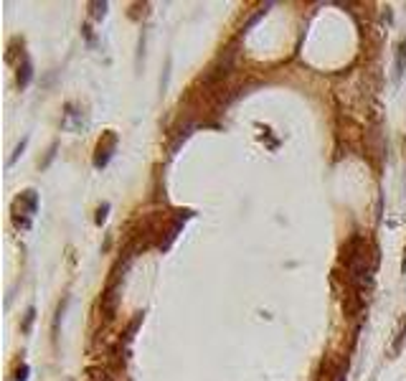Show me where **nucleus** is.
<instances>
[{"mask_svg": "<svg viewBox=\"0 0 406 381\" xmlns=\"http://www.w3.org/2000/svg\"><path fill=\"white\" fill-rule=\"evenodd\" d=\"M107 211H109V206L104 204V206H102V208H99V214H97V224H102V221H104V219H107Z\"/></svg>", "mask_w": 406, "mask_h": 381, "instance_id": "nucleus-4", "label": "nucleus"}, {"mask_svg": "<svg viewBox=\"0 0 406 381\" xmlns=\"http://www.w3.org/2000/svg\"><path fill=\"white\" fill-rule=\"evenodd\" d=\"M335 381H345V371H340V374H338V376H335Z\"/></svg>", "mask_w": 406, "mask_h": 381, "instance_id": "nucleus-6", "label": "nucleus"}, {"mask_svg": "<svg viewBox=\"0 0 406 381\" xmlns=\"http://www.w3.org/2000/svg\"><path fill=\"white\" fill-rule=\"evenodd\" d=\"M401 270H404V275H406V257H404V264H401Z\"/></svg>", "mask_w": 406, "mask_h": 381, "instance_id": "nucleus-7", "label": "nucleus"}, {"mask_svg": "<svg viewBox=\"0 0 406 381\" xmlns=\"http://www.w3.org/2000/svg\"><path fill=\"white\" fill-rule=\"evenodd\" d=\"M31 82V61H23V69H18V87H26Z\"/></svg>", "mask_w": 406, "mask_h": 381, "instance_id": "nucleus-2", "label": "nucleus"}, {"mask_svg": "<svg viewBox=\"0 0 406 381\" xmlns=\"http://www.w3.org/2000/svg\"><path fill=\"white\" fill-rule=\"evenodd\" d=\"M26 374H28V366H20V368H18V376H16V379H18V381H26Z\"/></svg>", "mask_w": 406, "mask_h": 381, "instance_id": "nucleus-5", "label": "nucleus"}, {"mask_svg": "<svg viewBox=\"0 0 406 381\" xmlns=\"http://www.w3.org/2000/svg\"><path fill=\"white\" fill-rule=\"evenodd\" d=\"M26 142H28V138H26V140H23V142H20V145H18V148H16V153H13V158H10V163H16V160H18V155H20V153H23V148H26Z\"/></svg>", "mask_w": 406, "mask_h": 381, "instance_id": "nucleus-3", "label": "nucleus"}, {"mask_svg": "<svg viewBox=\"0 0 406 381\" xmlns=\"http://www.w3.org/2000/svg\"><path fill=\"white\" fill-rule=\"evenodd\" d=\"M112 148H115V135H112V142H109V145H102V142H99V148H97V158H94V165H97V168L107 165L109 155H112Z\"/></svg>", "mask_w": 406, "mask_h": 381, "instance_id": "nucleus-1", "label": "nucleus"}]
</instances>
